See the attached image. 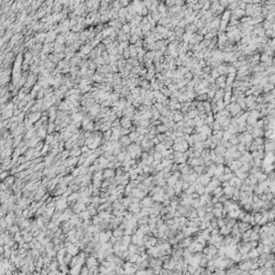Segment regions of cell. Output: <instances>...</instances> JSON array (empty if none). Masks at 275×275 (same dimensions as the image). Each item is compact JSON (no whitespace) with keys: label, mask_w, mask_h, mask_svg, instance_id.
I'll return each instance as SVG.
<instances>
[{"label":"cell","mask_w":275,"mask_h":275,"mask_svg":"<svg viewBox=\"0 0 275 275\" xmlns=\"http://www.w3.org/2000/svg\"><path fill=\"white\" fill-rule=\"evenodd\" d=\"M130 139L128 135H122V138H121V143L123 145H129L130 144Z\"/></svg>","instance_id":"7a4b0ae2"},{"label":"cell","mask_w":275,"mask_h":275,"mask_svg":"<svg viewBox=\"0 0 275 275\" xmlns=\"http://www.w3.org/2000/svg\"><path fill=\"white\" fill-rule=\"evenodd\" d=\"M210 76H211V77H213V78H215V80H216V78L219 76V73H218V71L216 70V68H215V69H212V70H211V72H210Z\"/></svg>","instance_id":"277c9868"},{"label":"cell","mask_w":275,"mask_h":275,"mask_svg":"<svg viewBox=\"0 0 275 275\" xmlns=\"http://www.w3.org/2000/svg\"><path fill=\"white\" fill-rule=\"evenodd\" d=\"M156 130H157V133H161L162 134V133H166L169 129L167 128L166 125H162V124H160V125L156 126Z\"/></svg>","instance_id":"6da1fadb"},{"label":"cell","mask_w":275,"mask_h":275,"mask_svg":"<svg viewBox=\"0 0 275 275\" xmlns=\"http://www.w3.org/2000/svg\"><path fill=\"white\" fill-rule=\"evenodd\" d=\"M122 27H123V31H124V32H125L126 34L130 33V30H131V26H130V24H124V25H123Z\"/></svg>","instance_id":"3957f363"}]
</instances>
